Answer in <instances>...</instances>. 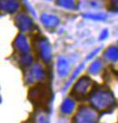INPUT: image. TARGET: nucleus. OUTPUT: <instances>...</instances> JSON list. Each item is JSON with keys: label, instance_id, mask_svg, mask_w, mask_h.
Segmentation results:
<instances>
[{"label": "nucleus", "instance_id": "f257e3e1", "mask_svg": "<svg viewBox=\"0 0 118 123\" xmlns=\"http://www.w3.org/2000/svg\"><path fill=\"white\" fill-rule=\"evenodd\" d=\"M90 98L92 106L96 109H110L116 105V100L113 94L106 88L101 86H94L92 88Z\"/></svg>", "mask_w": 118, "mask_h": 123}, {"label": "nucleus", "instance_id": "f3484780", "mask_svg": "<svg viewBox=\"0 0 118 123\" xmlns=\"http://www.w3.org/2000/svg\"><path fill=\"white\" fill-rule=\"evenodd\" d=\"M56 3H58L61 7L69 8V9H72V8H75V1H57Z\"/></svg>", "mask_w": 118, "mask_h": 123}, {"label": "nucleus", "instance_id": "dca6fc26", "mask_svg": "<svg viewBox=\"0 0 118 123\" xmlns=\"http://www.w3.org/2000/svg\"><path fill=\"white\" fill-rule=\"evenodd\" d=\"M84 17L86 18L93 19V20H105L106 18V14L102 13H87L84 14Z\"/></svg>", "mask_w": 118, "mask_h": 123}, {"label": "nucleus", "instance_id": "6e6552de", "mask_svg": "<svg viewBox=\"0 0 118 123\" xmlns=\"http://www.w3.org/2000/svg\"><path fill=\"white\" fill-rule=\"evenodd\" d=\"M14 48L18 52L21 54H26L30 53V47H29L28 42L25 37V36L22 33H19L16 37L14 43Z\"/></svg>", "mask_w": 118, "mask_h": 123}, {"label": "nucleus", "instance_id": "f03ea898", "mask_svg": "<svg viewBox=\"0 0 118 123\" xmlns=\"http://www.w3.org/2000/svg\"><path fill=\"white\" fill-rule=\"evenodd\" d=\"M29 99L34 106L40 108H46L50 102V91L44 84H39L33 86L29 91Z\"/></svg>", "mask_w": 118, "mask_h": 123}, {"label": "nucleus", "instance_id": "0eeeda50", "mask_svg": "<svg viewBox=\"0 0 118 123\" xmlns=\"http://www.w3.org/2000/svg\"><path fill=\"white\" fill-rule=\"evenodd\" d=\"M45 72L44 71V69L41 68L40 65L36 64L30 69V71L29 72L28 77V83H33L34 82H39V81L43 80L44 78Z\"/></svg>", "mask_w": 118, "mask_h": 123}, {"label": "nucleus", "instance_id": "4be33fe9", "mask_svg": "<svg viewBox=\"0 0 118 123\" xmlns=\"http://www.w3.org/2000/svg\"><path fill=\"white\" fill-rule=\"evenodd\" d=\"M24 123H30V122H25Z\"/></svg>", "mask_w": 118, "mask_h": 123}, {"label": "nucleus", "instance_id": "aec40b11", "mask_svg": "<svg viewBox=\"0 0 118 123\" xmlns=\"http://www.w3.org/2000/svg\"><path fill=\"white\" fill-rule=\"evenodd\" d=\"M108 35H109L108 30L107 29H104L102 32H101V35H100V40H105V39L108 37Z\"/></svg>", "mask_w": 118, "mask_h": 123}, {"label": "nucleus", "instance_id": "ddd939ff", "mask_svg": "<svg viewBox=\"0 0 118 123\" xmlns=\"http://www.w3.org/2000/svg\"><path fill=\"white\" fill-rule=\"evenodd\" d=\"M105 57L110 61L116 62L118 60V48L115 46H111L105 52Z\"/></svg>", "mask_w": 118, "mask_h": 123}, {"label": "nucleus", "instance_id": "4468645a", "mask_svg": "<svg viewBox=\"0 0 118 123\" xmlns=\"http://www.w3.org/2000/svg\"><path fill=\"white\" fill-rule=\"evenodd\" d=\"M19 64L23 68H27L30 67L33 62V57L30 55V53H26V54H22L20 55L19 58Z\"/></svg>", "mask_w": 118, "mask_h": 123}, {"label": "nucleus", "instance_id": "7ed1b4c3", "mask_svg": "<svg viewBox=\"0 0 118 123\" xmlns=\"http://www.w3.org/2000/svg\"><path fill=\"white\" fill-rule=\"evenodd\" d=\"M97 122L96 111L86 106L80 107L73 120V123H97Z\"/></svg>", "mask_w": 118, "mask_h": 123}, {"label": "nucleus", "instance_id": "39448f33", "mask_svg": "<svg viewBox=\"0 0 118 123\" xmlns=\"http://www.w3.org/2000/svg\"><path fill=\"white\" fill-rule=\"evenodd\" d=\"M92 82L90 78L87 77H82L81 79L77 81L76 84L74 86L73 90H72V95L75 96L76 98H84L85 97L90 95V88L92 86Z\"/></svg>", "mask_w": 118, "mask_h": 123}, {"label": "nucleus", "instance_id": "20e7f679", "mask_svg": "<svg viewBox=\"0 0 118 123\" xmlns=\"http://www.w3.org/2000/svg\"><path fill=\"white\" fill-rule=\"evenodd\" d=\"M34 48L36 52L44 62L48 63L51 61V48L49 41L45 37H36L34 41Z\"/></svg>", "mask_w": 118, "mask_h": 123}, {"label": "nucleus", "instance_id": "a211bd4d", "mask_svg": "<svg viewBox=\"0 0 118 123\" xmlns=\"http://www.w3.org/2000/svg\"><path fill=\"white\" fill-rule=\"evenodd\" d=\"M84 64H85V63H83V64H81V66H80L79 68H77V70H76V71L75 72V73H74L73 75H72V77H70V82H67V84L65 85V88H67V87H68V86H69V85H70V83H71L72 82H73L74 80H75V78L76 77H77V75H78V74H79V72H81V69H83V68H84Z\"/></svg>", "mask_w": 118, "mask_h": 123}, {"label": "nucleus", "instance_id": "6ab92c4d", "mask_svg": "<svg viewBox=\"0 0 118 123\" xmlns=\"http://www.w3.org/2000/svg\"><path fill=\"white\" fill-rule=\"evenodd\" d=\"M108 9L112 12H118V1H111Z\"/></svg>", "mask_w": 118, "mask_h": 123}, {"label": "nucleus", "instance_id": "9d476101", "mask_svg": "<svg viewBox=\"0 0 118 123\" xmlns=\"http://www.w3.org/2000/svg\"><path fill=\"white\" fill-rule=\"evenodd\" d=\"M70 63L64 57H59L57 62V71L60 77H65L70 72Z\"/></svg>", "mask_w": 118, "mask_h": 123}, {"label": "nucleus", "instance_id": "412c9836", "mask_svg": "<svg viewBox=\"0 0 118 123\" xmlns=\"http://www.w3.org/2000/svg\"><path fill=\"white\" fill-rule=\"evenodd\" d=\"M38 121L37 123H48V121H47V118L43 115H40L38 117Z\"/></svg>", "mask_w": 118, "mask_h": 123}, {"label": "nucleus", "instance_id": "423d86ee", "mask_svg": "<svg viewBox=\"0 0 118 123\" xmlns=\"http://www.w3.org/2000/svg\"><path fill=\"white\" fill-rule=\"evenodd\" d=\"M14 19H15V24L22 32L30 31L34 28L33 21L27 14L19 13Z\"/></svg>", "mask_w": 118, "mask_h": 123}, {"label": "nucleus", "instance_id": "9b49d317", "mask_svg": "<svg viewBox=\"0 0 118 123\" xmlns=\"http://www.w3.org/2000/svg\"><path fill=\"white\" fill-rule=\"evenodd\" d=\"M0 5H1V10L9 13L16 12L19 8V3L16 1H1Z\"/></svg>", "mask_w": 118, "mask_h": 123}, {"label": "nucleus", "instance_id": "1a4fd4ad", "mask_svg": "<svg viewBox=\"0 0 118 123\" xmlns=\"http://www.w3.org/2000/svg\"><path fill=\"white\" fill-rule=\"evenodd\" d=\"M41 22L46 28H54L59 23V20L57 17L51 14L44 13L41 15Z\"/></svg>", "mask_w": 118, "mask_h": 123}, {"label": "nucleus", "instance_id": "2eb2a0df", "mask_svg": "<svg viewBox=\"0 0 118 123\" xmlns=\"http://www.w3.org/2000/svg\"><path fill=\"white\" fill-rule=\"evenodd\" d=\"M101 68H102V63H101V60H96L90 64L88 72L90 74H96L101 71Z\"/></svg>", "mask_w": 118, "mask_h": 123}, {"label": "nucleus", "instance_id": "f8f14e48", "mask_svg": "<svg viewBox=\"0 0 118 123\" xmlns=\"http://www.w3.org/2000/svg\"><path fill=\"white\" fill-rule=\"evenodd\" d=\"M75 108V102L70 98H66L61 105V111L64 114H70Z\"/></svg>", "mask_w": 118, "mask_h": 123}]
</instances>
